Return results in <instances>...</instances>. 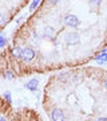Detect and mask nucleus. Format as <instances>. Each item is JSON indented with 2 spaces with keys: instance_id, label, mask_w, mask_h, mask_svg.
<instances>
[{
  "instance_id": "obj_18",
  "label": "nucleus",
  "mask_w": 107,
  "mask_h": 121,
  "mask_svg": "<svg viewBox=\"0 0 107 121\" xmlns=\"http://www.w3.org/2000/svg\"><path fill=\"white\" fill-rule=\"evenodd\" d=\"M104 85H106V87H107V77L104 78Z\"/></svg>"
},
{
  "instance_id": "obj_1",
  "label": "nucleus",
  "mask_w": 107,
  "mask_h": 121,
  "mask_svg": "<svg viewBox=\"0 0 107 121\" xmlns=\"http://www.w3.org/2000/svg\"><path fill=\"white\" fill-rule=\"evenodd\" d=\"M64 24H67L68 27H78L80 24V20L78 19V16L72 15V13H68V15H66L64 16Z\"/></svg>"
},
{
  "instance_id": "obj_6",
  "label": "nucleus",
  "mask_w": 107,
  "mask_h": 121,
  "mask_svg": "<svg viewBox=\"0 0 107 121\" xmlns=\"http://www.w3.org/2000/svg\"><path fill=\"white\" fill-rule=\"evenodd\" d=\"M38 85H39V81L36 79V78H32V79H30L28 82L26 83V89H28V90L34 91L38 89Z\"/></svg>"
},
{
  "instance_id": "obj_4",
  "label": "nucleus",
  "mask_w": 107,
  "mask_h": 121,
  "mask_svg": "<svg viewBox=\"0 0 107 121\" xmlns=\"http://www.w3.org/2000/svg\"><path fill=\"white\" fill-rule=\"evenodd\" d=\"M51 120L52 121H64L66 117H64V113L62 109L59 108H55L51 110Z\"/></svg>"
},
{
  "instance_id": "obj_16",
  "label": "nucleus",
  "mask_w": 107,
  "mask_h": 121,
  "mask_svg": "<svg viewBox=\"0 0 107 121\" xmlns=\"http://www.w3.org/2000/svg\"><path fill=\"white\" fill-rule=\"evenodd\" d=\"M96 121H107V118L106 117H100V118H98Z\"/></svg>"
},
{
  "instance_id": "obj_11",
  "label": "nucleus",
  "mask_w": 107,
  "mask_h": 121,
  "mask_svg": "<svg viewBox=\"0 0 107 121\" xmlns=\"http://www.w3.org/2000/svg\"><path fill=\"white\" fill-rule=\"evenodd\" d=\"M4 77L7 78V79H9V81H11V79H13V78H15V75H13V73L11 71V70H7V71L4 73Z\"/></svg>"
},
{
  "instance_id": "obj_5",
  "label": "nucleus",
  "mask_w": 107,
  "mask_h": 121,
  "mask_svg": "<svg viewBox=\"0 0 107 121\" xmlns=\"http://www.w3.org/2000/svg\"><path fill=\"white\" fill-rule=\"evenodd\" d=\"M43 36L46 39H48V40H52V39L55 38V30L51 26H46L44 30H43Z\"/></svg>"
},
{
  "instance_id": "obj_10",
  "label": "nucleus",
  "mask_w": 107,
  "mask_h": 121,
  "mask_svg": "<svg viewBox=\"0 0 107 121\" xmlns=\"http://www.w3.org/2000/svg\"><path fill=\"white\" fill-rule=\"evenodd\" d=\"M39 3H40V0H32V3L30 4V11H31V12H32V11H34L36 7H38Z\"/></svg>"
},
{
  "instance_id": "obj_3",
  "label": "nucleus",
  "mask_w": 107,
  "mask_h": 121,
  "mask_svg": "<svg viewBox=\"0 0 107 121\" xmlns=\"http://www.w3.org/2000/svg\"><path fill=\"white\" fill-rule=\"evenodd\" d=\"M79 40H80V36H79L78 32H70V34H67V36H66V43L70 44V46L78 44Z\"/></svg>"
},
{
  "instance_id": "obj_7",
  "label": "nucleus",
  "mask_w": 107,
  "mask_h": 121,
  "mask_svg": "<svg viewBox=\"0 0 107 121\" xmlns=\"http://www.w3.org/2000/svg\"><path fill=\"white\" fill-rule=\"evenodd\" d=\"M100 3H102V0H90V1H88L90 9L91 11H96V9L100 7Z\"/></svg>"
},
{
  "instance_id": "obj_14",
  "label": "nucleus",
  "mask_w": 107,
  "mask_h": 121,
  "mask_svg": "<svg viewBox=\"0 0 107 121\" xmlns=\"http://www.w3.org/2000/svg\"><path fill=\"white\" fill-rule=\"evenodd\" d=\"M5 22H7V17L3 15V13H0V26H3V24H5Z\"/></svg>"
},
{
  "instance_id": "obj_12",
  "label": "nucleus",
  "mask_w": 107,
  "mask_h": 121,
  "mask_svg": "<svg viewBox=\"0 0 107 121\" xmlns=\"http://www.w3.org/2000/svg\"><path fill=\"white\" fill-rule=\"evenodd\" d=\"M5 44H7V39L4 38L3 34H0V47H4Z\"/></svg>"
},
{
  "instance_id": "obj_15",
  "label": "nucleus",
  "mask_w": 107,
  "mask_h": 121,
  "mask_svg": "<svg viewBox=\"0 0 107 121\" xmlns=\"http://www.w3.org/2000/svg\"><path fill=\"white\" fill-rule=\"evenodd\" d=\"M58 1H59V0H48V3H50V4H56Z\"/></svg>"
},
{
  "instance_id": "obj_17",
  "label": "nucleus",
  "mask_w": 107,
  "mask_h": 121,
  "mask_svg": "<svg viewBox=\"0 0 107 121\" xmlns=\"http://www.w3.org/2000/svg\"><path fill=\"white\" fill-rule=\"evenodd\" d=\"M0 121H7V118H5L4 116H1V114H0Z\"/></svg>"
},
{
  "instance_id": "obj_8",
  "label": "nucleus",
  "mask_w": 107,
  "mask_h": 121,
  "mask_svg": "<svg viewBox=\"0 0 107 121\" xmlns=\"http://www.w3.org/2000/svg\"><path fill=\"white\" fill-rule=\"evenodd\" d=\"M95 60H96V63H99V65L107 63V52H102L100 55H98L95 58Z\"/></svg>"
},
{
  "instance_id": "obj_9",
  "label": "nucleus",
  "mask_w": 107,
  "mask_h": 121,
  "mask_svg": "<svg viewBox=\"0 0 107 121\" xmlns=\"http://www.w3.org/2000/svg\"><path fill=\"white\" fill-rule=\"evenodd\" d=\"M21 51H23L21 47H15L12 50V54H13V56H16V58H21Z\"/></svg>"
},
{
  "instance_id": "obj_2",
  "label": "nucleus",
  "mask_w": 107,
  "mask_h": 121,
  "mask_svg": "<svg viewBox=\"0 0 107 121\" xmlns=\"http://www.w3.org/2000/svg\"><path fill=\"white\" fill-rule=\"evenodd\" d=\"M21 59L26 60V62H31V60H34L35 59V51L31 47L23 48V51H21Z\"/></svg>"
},
{
  "instance_id": "obj_13",
  "label": "nucleus",
  "mask_w": 107,
  "mask_h": 121,
  "mask_svg": "<svg viewBox=\"0 0 107 121\" xmlns=\"http://www.w3.org/2000/svg\"><path fill=\"white\" fill-rule=\"evenodd\" d=\"M3 95H4V98L7 99V102H11V101H12V97H11V93H9V91H5Z\"/></svg>"
}]
</instances>
